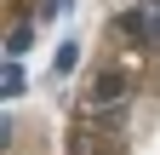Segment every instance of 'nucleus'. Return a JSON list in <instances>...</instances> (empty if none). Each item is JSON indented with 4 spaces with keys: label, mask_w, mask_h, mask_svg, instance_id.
I'll return each instance as SVG.
<instances>
[{
    "label": "nucleus",
    "mask_w": 160,
    "mask_h": 155,
    "mask_svg": "<svg viewBox=\"0 0 160 155\" xmlns=\"http://www.w3.org/2000/svg\"><path fill=\"white\" fill-rule=\"evenodd\" d=\"M29 46H34V23H17V29L6 35V57H23Z\"/></svg>",
    "instance_id": "f03ea898"
},
{
    "label": "nucleus",
    "mask_w": 160,
    "mask_h": 155,
    "mask_svg": "<svg viewBox=\"0 0 160 155\" xmlns=\"http://www.w3.org/2000/svg\"><path fill=\"white\" fill-rule=\"evenodd\" d=\"M120 98H126V75H120V69H103L92 81V104L103 109V104H120Z\"/></svg>",
    "instance_id": "f257e3e1"
},
{
    "label": "nucleus",
    "mask_w": 160,
    "mask_h": 155,
    "mask_svg": "<svg viewBox=\"0 0 160 155\" xmlns=\"http://www.w3.org/2000/svg\"><path fill=\"white\" fill-rule=\"evenodd\" d=\"M74 63H80V40H63L57 46V75H74Z\"/></svg>",
    "instance_id": "7ed1b4c3"
},
{
    "label": "nucleus",
    "mask_w": 160,
    "mask_h": 155,
    "mask_svg": "<svg viewBox=\"0 0 160 155\" xmlns=\"http://www.w3.org/2000/svg\"><path fill=\"white\" fill-rule=\"evenodd\" d=\"M0 98H23V69H17V57H12L6 81H0Z\"/></svg>",
    "instance_id": "20e7f679"
}]
</instances>
